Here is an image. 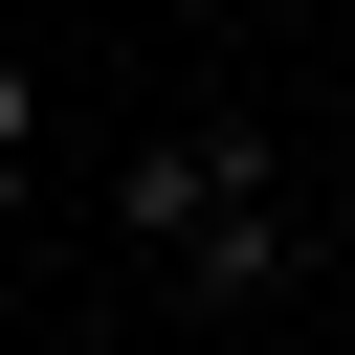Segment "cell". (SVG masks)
Segmentation results:
<instances>
[{"mask_svg": "<svg viewBox=\"0 0 355 355\" xmlns=\"http://www.w3.org/2000/svg\"><path fill=\"white\" fill-rule=\"evenodd\" d=\"M0 44H22V0H0Z\"/></svg>", "mask_w": 355, "mask_h": 355, "instance_id": "obj_4", "label": "cell"}, {"mask_svg": "<svg viewBox=\"0 0 355 355\" xmlns=\"http://www.w3.org/2000/svg\"><path fill=\"white\" fill-rule=\"evenodd\" d=\"M22 133H44V89H22V44H0V155H22Z\"/></svg>", "mask_w": 355, "mask_h": 355, "instance_id": "obj_2", "label": "cell"}, {"mask_svg": "<svg viewBox=\"0 0 355 355\" xmlns=\"http://www.w3.org/2000/svg\"><path fill=\"white\" fill-rule=\"evenodd\" d=\"M0 244H22V155H0Z\"/></svg>", "mask_w": 355, "mask_h": 355, "instance_id": "obj_3", "label": "cell"}, {"mask_svg": "<svg viewBox=\"0 0 355 355\" xmlns=\"http://www.w3.org/2000/svg\"><path fill=\"white\" fill-rule=\"evenodd\" d=\"M111 222H133L155 266H200L222 311H244V288H288V155H266L244 111H222V133H155V155L111 178Z\"/></svg>", "mask_w": 355, "mask_h": 355, "instance_id": "obj_1", "label": "cell"}]
</instances>
